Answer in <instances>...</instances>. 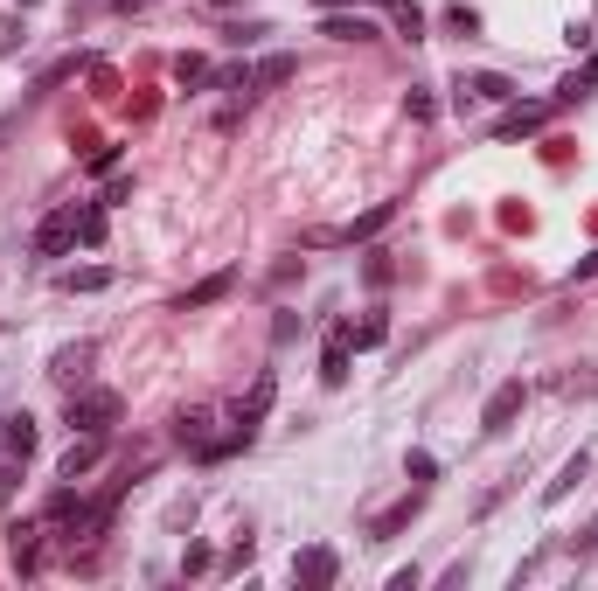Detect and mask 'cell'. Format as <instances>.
I'll return each mask as SVG.
<instances>
[{
    "instance_id": "8",
    "label": "cell",
    "mask_w": 598,
    "mask_h": 591,
    "mask_svg": "<svg viewBox=\"0 0 598 591\" xmlns=\"http://www.w3.org/2000/svg\"><path fill=\"white\" fill-rule=\"evenodd\" d=\"M550 119V105H508L501 119H494V140H522V133H536Z\"/></svg>"
},
{
    "instance_id": "9",
    "label": "cell",
    "mask_w": 598,
    "mask_h": 591,
    "mask_svg": "<svg viewBox=\"0 0 598 591\" xmlns=\"http://www.w3.org/2000/svg\"><path fill=\"white\" fill-rule=\"evenodd\" d=\"M98 459H105V432H84V439H70V452H63V480L91 473Z\"/></svg>"
},
{
    "instance_id": "12",
    "label": "cell",
    "mask_w": 598,
    "mask_h": 591,
    "mask_svg": "<svg viewBox=\"0 0 598 591\" xmlns=\"http://www.w3.org/2000/svg\"><path fill=\"white\" fill-rule=\"evenodd\" d=\"M230 286H237V272H216V279H202V286H188V293H181V313H202V306H216V299H230Z\"/></svg>"
},
{
    "instance_id": "17",
    "label": "cell",
    "mask_w": 598,
    "mask_h": 591,
    "mask_svg": "<svg viewBox=\"0 0 598 591\" xmlns=\"http://www.w3.org/2000/svg\"><path fill=\"white\" fill-rule=\"evenodd\" d=\"M112 286V272L105 265H84V272H63V293H105Z\"/></svg>"
},
{
    "instance_id": "23",
    "label": "cell",
    "mask_w": 598,
    "mask_h": 591,
    "mask_svg": "<svg viewBox=\"0 0 598 591\" xmlns=\"http://www.w3.org/2000/svg\"><path fill=\"white\" fill-rule=\"evenodd\" d=\"M564 550H571V557H598V515H592V522H585V536H571Z\"/></svg>"
},
{
    "instance_id": "27",
    "label": "cell",
    "mask_w": 598,
    "mask_h": 591,
    "mask_svg": "<svg viewBox=\"0 0 598 591\" xmlns=\"http://www.w3.org/2000/svg\"><path fill=\"white\" fill-rule=\"evenodd\" d=\"M7 494H14V459L0 466V501H7Z\"/></svg>"
},
{
    "instance_id": "29",
    "label": "cell",
    "mask_w": 598,
    "mask_h": 591,
    "mask_svg": "<svg viewBox=\"0 0 598 591\" xmlns=\"http://www.w3.org/2000/svg\"><path fill=\"white\" fill-rule=\"evenodd\" d=\"M313 7H327V14H334V7H341V0H313Z\"/></svg>"
},
{
    "instance_id": "28",
    "label": "cell",
    "mask_w": 598,
    "mask_h": 591,
    "mask_svg": "<svg viewBox=\"0 0 598 591\" xmlns=\"http://www.w3.org/2000/svg\"><path fill=\"white\" fill-rule=\"evenodd\" d=\"M592 272H598V251H592V258H578V272H571V279H592Z\"/></svg>"
},
{
    "instance_id": "26",
    "label": "cell",
    "mask_w": 598,
    "mask_h": 591,
    "mask_svg": "<svg viewBox=\"0 0 598 591\" xmlns=\"http://www.w3.org/2000/svg\"><path fill=\"white\" fill-rule=\"evenodd\" d=\"M411 480H418V487L439 480V459H432V452H411Z\"/></svg>"
},
{
    "instance_id": "3",
    "label": "cell",
    "mask_w": 598,
    "mask_h": 591,
    "mask_svg": "<svg viewBox=\"0 0 598 591\" xmlns=\"http://www.w3.org/2000/svg\"><path fill=\"white\" fill-rule=\"evenodd\" d=\"M293 578H299V585H306V591H327V585H334V578H341V557H334L327 543H313V550H299Z\"/></svg>"
},
{
    "instance_id": "1",
    "label": "cell",
    "mask_w": 598,
    "mask_h": 591,
    "mask_svg": "<svg viewBox=\"0 0 598 591\" xmlns=\"http://www.w3.org/2000/svg\"><path fill=\"white\" fill-rule=\"evenodd\" d=\"M119 425V390H84L70 397V432H112Z\"/></svg>"
},
{
    "instance_id": "18",
    "label": "cell",
    "mask_w": 598,
    "mask_h": 591,
    "mask_svg": "<svg viewBox=\"0 0 598 591\" xmlns=\"http://www.w3.org/2000/svg\"><path fill=\"white\" fill-rule=\"evenodd\" d=\"M174 439H181V445H195V452H202V445H209V411H181V425H174Z\"/></svg>"
},
{
    "instance_id": "16",
    "label": "cell",
    "mask_w": 598,
    "mask_h": 591,
    "mask_svg": "<svg viewBox=\"0 0 598 591\" xmlns=\"http://www.w3.org/2000/svg\"><path fill=\"white\" fill-rule=\"evenodd\" d=\"M592 91H598V49H592V63H585V70L557 91V105H578V98H592Z\"/></svg>"
},
{
    "instance_id": "20",
    "label": "cell",
    "mask_w": 598,
    "mask_h": 591,
    "mask_svg": "<svg viewBox=\"0 0 598 591\" xmlns=\"http://www.w3.org/2000/svg\"><path fill=\"white\" fill-rule=\"evenodd\" d=\"M383 334H390V320H383V313H369V320H355V327H348V341H355V348H383Z\"/></svg>"
},
{
    "instance_id": "19",
    "label": "cell",
    "mask_w": 598,
    "mask_h": 591,
    "mask_svg": "<svg viewBox=\"0 0 598 591\" xmlns=\"http://www.w3.org/2000/svg\"><path fill=\"white\" fill-rule=\"evenodd\" d=\"M77 244H105V209H98V202L77 209Z\"/></svg>"
},
{
    "instance_id": "7",
    "label": "cell",
    "mask_w": 598,
    "mask_h": 591,
    "mask_svg": "<svg viewBox=\"0 0 598 591\" xmlns=\"http://www.w3.org/2000/svg\"><path fill=\"white\" fill-rule=\"evenodd\" d=\"M348 355H355V341H348V327H334L327 334V348H320V383H348Z\"/></svg>"
},
{
    "instance_id": "13",
    "label": "cell",
    "mask_w": 598,
    "mask_h": 591,
    "mask_svg": "<svg viewBox=\"0 0 598 591\" xmlns=\"http://www.w3.org/2000/svg\"><path fill=\"white\" fill-rule=\"evenodd\" d=\"M91 355H98V348H91V341H77V348H63V355L49 362V376H56V383H84V369H91Z\"/></svg>"
},
{
    "instance_id": "21",
    "label": "cell",
    "mask_w": 598,
    "mask_h": 591,
    "mask_svg": "<svg viewBox=\"0 0 598 591\" xmlns=\"http://www.w3.org/2000/svg\"><path fill=\"white\" fill-rule=\"evenodd\" d=\"M446 28H452V35H480V14H473V7H466V0H452Z\"/></svg>"
},
{
    "instance_id": "6",
    "label": "cell",
    "mask_w": 598,
    "mask_h": 591,
    "mask_svg": "<svg viewBox=\"0 0 598 591\" xmlns=\"http://www.w3.org/2000/svg\"><path fill=\"white\" fill-rule=\"evenodd\" d=\"M418 508H425V487H411V494H404L397 508H383V515L369 522V543H390L397 529H411V522H418Z\"/></svg>"
},
{
    "instance_id": "11",
    "label": "cell",
    "mask_w": 598,
    "mask_h": 591,
    "mask_svg": "<svg viewBox=\"0 0 598 591\" xmlns=\"http://www.w3.org/2000/svg\"><path fill=\"white\" fill-rule=\"evenodd\" d=\"M293 77H299V56H265V63L251 70V98H258V91H279V84H293Z\"/></svg>"
},
{
    "instance_id": "15",
    "label": "cell",
    "mask_w": 598,
    "mask_h": 591,
    "mask_svg": "<svg viewBox=\"0 0 598 591\" xmlns=\"http://www.w3.org/2000/svg\"><path fill=\"white\" fill-rule=\"evenodd\" d=\"M390 216H397V202H376V209H369V216H355V223H348V230H341V244H362V237H376V230H383V223H390Z\"/></svg>"
},
{
    "instance_id": "10",
    "label": "cell",
    "mask_w": 598,
    "mask_h": 591,
    "mask_svg": "<svg viewBox=\"0 0 598 591\" xmlns=\"http://www.w3.org/2000/svg\"><path fill=\"white\" fill-rule=\"evenodd\" d=\"M320 35H334V42H369V35H383V28H376L369 14H341V7H334V14L320 21Z\"/></svg>"
},
{
    "instance_id": "2",
    "label": "cell",
    "mask_w": 598,
    "mask_h": 591,
    "mask_svg": "<svg viewBox=\"0 0 598 591\" xmlns=\"http://www.w3.org/2000/svg\"><path fill=\"white\" fill-rule=\"evenodd\" d=\"M522 404H529V383H522V376H508V383L487 397V411H480V432H508V425L522 418Z\"/></svg>"
},
{
    "instance_id": "4",
    "label": "cell",
    "mask_w": 598,
    "mask_h": 591,
    "mask_svg": "<svg viewBox=\"0 0 598 591\" xmlns=\"http://www.w3.org/2000/svg\"><path fill=\"white\" fill-rule=\"evenodd\" d=\"M28 452H35V418H28V411H7V418H0V459L28 466Z\"/></svg>"
},
{
    "instance_id": "25",
    "label": "cell",
    "mask_w": 598,
    "mask_h": 591,
    "mask_svg": "<svg viewBox=\"0 0 598 591\" xmlns=\"http://www.w3.org/2000/svg\"><path fill=\"white\" fill-rule=\"evenodd\" d=\"M390 279H397V265H390V251H376L369 258V286H390Z\"/></svg>"
},
{
    "instance_id": "22",
    "label": "cell",
    "mask_w": 598,
    "mask_h": 591,
    "mask_svg": "<svg viewBox=\"0 0 598 591\" xmlns=\"http://www.w3.org/2000/svg\"><path fill=\"white\" fill-rule=\"evenodd\" d=\"M174 77H181V84H209V56H181Z\"/></svg>"
},
{
    "instance_id": "24",
    "label": "cell",
    "mask_w": 598,
    "mask_h": 591,
    "mask_svg": "<svg viewBox=\"0 0 598 591\" xmlns=\"http://www.w3.org/2000/svg\"><path fill=\"white\" fill-rule=\"evenodd\" d=\"M84 167H91V174H112V167H119V147H91V153H84Z\"/></svg>"
},
{
    "instance_id": "14",
    "label": "cell",
    "mask_w": 598,
    "mask_h": 591,
    "mask_svg": "<svg viewBox=\"0 0 598 591\" xmlns=\"http://www.w3.org/2000/svg\"><path fill=\"white\" fill-rule=\"evenodd\" d=\"M585 473H592V452H578V459H564V473H557V480H550V487H543V501H550V508H557V501H564V494H571V487H578V480H585Z\"/></svg>"
},
{
    "instance_id": "30",
    "label": "cell",
    "mask_w": 598,
    "mask_h": 591,
    "mask_svg": "<svg viewBox=\"0 0 598 591\" xmlns=\"http://www.w3.org/2000/svg\"><path fill=\"white\" fill-rule=\"evenodd\" d=\"M14 7H35V0H14Z\"/></svg>"
},
{
    "instance_id": "5",
    "label": "cell",
    "mask_w": 598,
    "mask_h": 591,
    "mask_svg": "<svg viewBox=\"0 0 598 591\" xmlns=\"http://www.w3.org/2000/svg\"><path fill=\"white\" fill-rule=\"evenodd\" d=\"M70 244H77V202L56 209V216H42V230H35V251H42V258H56V251H70Z\"/></svg>"
}]
</instances>
